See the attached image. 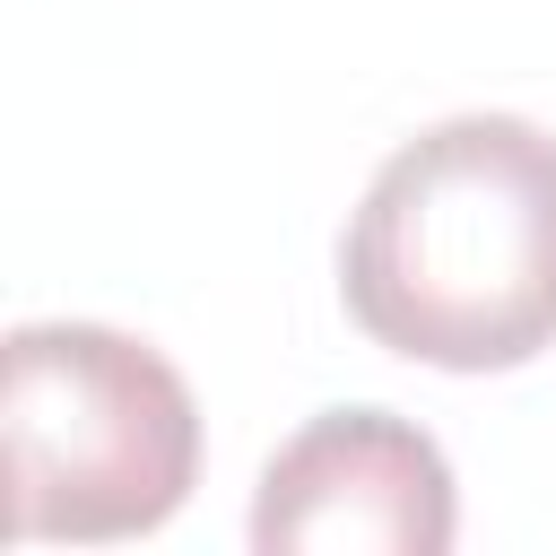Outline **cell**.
<instances>
[{"label": "cell", "mask_w": 556, "mask_h": 556, "mask_svg": "<svg viewBox=\"0 0 556 556\" xmlns=\"http://www.w3.org/2000/svg\"><path fill=\"white\" fill-rule=\"evenodd\" d=\"M339 295L408 365L504 374L556 348V139L521 113H452L365 182Z\"/></svg>", "instance_id": "6da1fadb"}, {"label": "cell", "mask_w": 556, "mask_h": 556, "mask_svg": "<svg viewBox=\"0 0 556 556\" xmlns=\"http://www.w3.org/2000/svg\"><path fill=\"white\" fill-rule=\"evenodd\" d=\"M460 530L434 434L391 408H330L287 434L252 495L261 556H443Z\"/></svg>", "instance_id": "3957f363"}, {"label": "cell", "mask_w": 556, "mask_h": 556, "mask_svg": "<svg viewBox=\"0 0 556 556\" xmlns=\"http://www.w3.org/2000/svg\"><path fill=\"white\" fill-rule=\"evenodd\" d=\"M9 539H139L200 478L191 382L104 321H26L0 348Z\"/></svg>", "instance_id": "7a4b0ae2"}]
</instances>
